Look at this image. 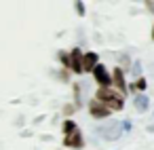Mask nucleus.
<instances>
[{
	"label": "nucleus",
	"mask_w": 154,
	"mask_h": 150,
	"mask_svg": "<svg viewBox=\"0 0 154 150\" xmlns=\"http://www.w3.org/2000/svg\"><path fill=\"white\" fill-rule=\"evenodd\" d=\"M95 99L99 104H103L106 108H110V110H120L122 108V95L114 93L112 89H99L95 93Z\"/></svg>",
	"instance_id": "f257e3e1"
},
{
	"label": "nucleus",
	"mask_w": 154,
	"mask_h": 150,
	"mask_svg": "<svg viewBox=\"0 0 154 150\" xmlns=\"http://www.w3.org/2000/svg\"><path fill=\"white\" fill-rule=\"evenodd\" d=\"M97 135L108 139V142H114V139H118L122 135V123L120 120H108V123L97 127Z\"/></svg>",
	"instance_id": "f03ea898"
},
{
	"label": "nucleus",
	"mask_w": 154,
	"mask_h": 150,
	"mask_svg": "<svg viewBox=\"0 0 154 150\" xmlns=\"http://www.w3.org/2000/svg\"><path fill=\"white\" fill-rule=\"evenodd\" d=\"M93 76H95V80L99 83V89H110V83H112V78H110V74L106 72L103 64H97V66H95V70H93Z\"/></svg>",
	"instance_id": "7ed1b4c3"
},
{
	"label": "nucleus",
	"mask_w": 154,
	"mask_h": 150,
	"mask_svg": "<svg viewBox=\"0 0 154 150\" xmlns=\"http://www.w3.org/2000/svg\"><path fill=\"white\" fill-rule=\"evenodd\" d=\"M82 133L80 131H74V133H70V135H63V146H68V148H74V150H78V148H82Z\"/></svg>",
	"instance_id": "20e7f679"
},
{
	"label": "nucleus",
	"mask_w": 154,
	"mask_h": 150,
	"mask_svg": "<svg viewBox=\"0 0 154 150\" xmlns=\"http://www.w3.org/2000/svg\"><path fill=\"white\" fill-rule=\"evenodd\" d=\"M89 112H91V116H95V118H106V116L110 114V108H106L103 104H99L97 99H93V102L89 104Z\"/></svg>",
	"instance_id": "39448f33"
},
{
	"label": "nucleus",
	"mask_w": 154,
	"mask_h": 150,
	"mask_svg": "<svg viewBox=\"0 0 154 150\" xmlns=\"http://www.w3.org/2000/svg\"><path fill=\"white\" fill-rule=\"evenodd\" d=\"M97 59H99L97 53H93V51H91V53H85V55H82V72H91V70H95V66L99 64Z\"/></svg>",
	"instance_id": "423d86ee"
},
{
	"label": "nucleus",
	"mask_w": 154,
	"mask_h": 150,
	"mask_svg": "<svg viewBox=\"0 0 154 150\" xmlns=\"http://www.w3.org/2000/svg\"><path fill=\"white\" fill-rule=\"evenodd\" d=\"M70 64H72V70H74L76 74H80V72H82V53H80V49H78V47L70 53Z\"/></svg>",
	"instance_id": "0eeeda50"
},
{
	"label": "nucleus",
	"mask_w": 154,
	"mask_h": 150,
	"mask_svg": "<svg viewBox=\"0 0 154 150\" xmlns=\"http://www.w3.org/2000/svg\"><path fill=\"white\" fill-rule=\"evenodd\" d=\"M112 83L118 87V91H120V93H125V91H127V83H125V76H122V70H120V68H116V70H114V74H112Z\"/></svg>",
	"instance_id": "6e6552de"
},
{
	"label": "nucleus",
	"mask_w": 154,
	"mask_h": 150,
	"mask_svg": "<svg viewBox=\"0 0 154 150\" xmlns=\"http://www.w3.org/2000/svg\"><path fill=\"white\" fill-rule=\"evenodd\" d=\"M135 108H137L139 112H146V110H148V95L139 93V95L135 97Z\"/></svg>",
	"instance_id": "1a4fd4ad"
},
{
	"label": "nucleus",
	"mask_w": 154,
	"mask_h": 150,
	"mask_svg": "<svg viewBox=\"0 0 154 150\" xmlns=\"http://www.w3.org/2000/svg\"><path fill=\"white\" fill-rule=\"evenodd\" d=\"M74 131H78V125H76L74 120H66V123H63V135H70V133H74Z\"/></svg>",
	"instance_id": "9d476101"
},
{
	"label": "nucleus",
	"mask_w": 154,
	"mask_h": 150,
	"mask_svg": "<svg viewBox=\"0 0 154 150\" xmlns=\"http://www.w3.org/2000/svg\"><path fill=\"white\" fill-rule=\"evenodd\" d=\"M59 59H61V64H63L66 68H72V64H70V55H68V53L59 51Z\"/></svg>",
	"instance_id": "9b49d317"
},
{
	"label": "nucleus",
	"mask_w": 154,
	"mask_h": 150,
	"mask_svg": "<svg viewBox=\"0 0 154 150\" xmlns=\"http://www.w3.org/2000/svg\"><path fill=\"white\" fill-rule=\"evenodd\" d=\"M74 7H76V13H78V15H85V5H82V2H76Z\"/></svg>",
	"instance_id": "f8f14e48"
},
{
	"label": "nucleus",
	"mask_w": 154,
	"mask_h": 150,
	"mask_svg": "<svg viewBox=\"0 0 154 150\" xmlns=\"http://www.w3.org/2000/svg\"><path fill=\"white\" fill-rule=\"evenodd\" d=\"M139 72H141V64H139V61H135V64H133V74H135V76H139Z\"/></svg>",
	"instance_id": "ddd939ff"
},
{
	"label": "nucleus",
	"mask_w": 154,
	"mask_h": 150,
	"mask_svg": "<svg viewBox=\"0 0 154 150\" xmlns=\"http://www.w3.org/2000/svg\"><path fill=\"white\" fill-rule=\"evenodd\" d=\"M135 89H139V91H143V89H146V80H143V78H139V80L135 83Z\"/></svg>",
	"instance_id": "4468645a"
},
{
	"label": "nucleus",
	"mask_w": 154,
	"mask_h": 150,
	"mask_svg": "<svg viewBox=\"0 0 154 150\" xmlns=\"http://www.w3.org/2000/svg\"><path fill=\"white\" fill-rule=\"evenodd\" d=\"M131 129V120H122V131H129Z\"/></svg>",
	"instance_id": "2eb2a0df"
},
{
	"label": "nucleus",
	"mask_w": 154,
	"mask_h": 150,
	"mask_svg": "<svg viewBox=\"0 0 154 150\" xmlns=\"http://www.w3.org/2000/svg\"><path fill=\"white\" fill-rule=\"evenodd\" d=\"M72 110H74L72 106H66V108H63V114H72Z\"/></svg>",
	"instance_id": "dca6fc26"
},
{
	"label": "nucleus",
	"mask_w": 154,
	"mask_h": 150,
	"mask_svg": "<svg viewBox=\"0 0 154 150\" xmlns=\"http://www.w3.org/2000/svg\"><path fill=\"white\" fill-rule=\"evenodd\" d=\"M146 7L150 9V13H154V2H146Z\"/></svg>",
	"instance_id": "f3484780"
},
{
	"label": "nucleus",
	"mask_w": 154,
	"mask_h": 150,
	"mask_svg": "<svg viewBox=\"0 0 154 150\" xmlns=\"http://www.w3.org/2000/svg\"><path fill=\"white\" fill-rule=\"evenodd\" d=\"M152 40H154V28H152Z\"/></svg>",
	"instance_id": "a211bd4d"
}]
</instances>
